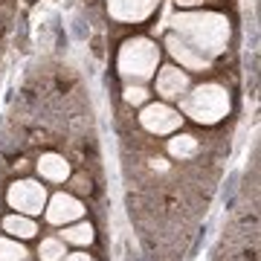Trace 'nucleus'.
I'll list each match as a JSON object with an SVG mask.
<instances>
[{
	"mask_svg": "<svg viewBox=\"0 0 261 261\" xmlns=\"http://www.w3.org/2000/svg\"><path fill=\"white\" fill-rule=\"evenodd\" d=\"M174 35L212 61V56H221L226 49L229 20L218 12H183L174 18Z\"/></svg>",
	"mask_w": 261,
	"mask_h": 261,
	"instance_id": "1",
	"label": "nucleus"
},
{
	"mask_svg": "<svg viewBox=\"0 0 261 261\" xmlns=\"http://www.w3.org/2000/svg\"><path fill=\"white\" fill-rule=\"evenodd\" d=\"M183 113L197 125H218L229 113V90L221 84H200L192 93H183Z\"/></svg>",
	"mask_w": 261,
	"mask_h": 261,
	"instance_id": "2",
	"label": "nucleus"
},
{
	"mask_svg": "<svg viewBox=\"0 0 261 261\" xmlns=\"http://www.w3.org/2000/svg\"><path fill=\"white\" fill-rule=\"evenodd\" d=\"M160 64V47L151 38H130L119 47V58L116 67L128 82H148L151 75L157 73Z\"/></svg>",
	"mask_w": 261,
	"mask_h": 261,
	"instance_id": "3",
	"label": "nucleus"
},
{
	"mask_svg": "<svg viewBox=\"0 0 261 261\" xmlns=\"http://www.w3.org/2000/svg\"><path fill=\"white\" fill-rule=\"evenodd\" d=\"M6 203L9 209L20 215H41L47 206V189L41 186V180H15L6 192Z\"/></svg>",
	"mask_w": 261,
	"mask_h": 261,
	"instance_id": "4",
	"label": "nucleus"
},
{
	"mask_svg": "<svg viewBox=\"0 0 261 261\" xmlns=\"http://www.w3.org/2000/svg\"><path fill=\"white\" fill-rule=\"evenodd\" d=\"M140 125L148 130V134H154V137H166V134H174V130L183 125V116H180V111H174V108L166 105V102H151V105L142 108Z\"/></svg>",
	"mask_w": 261,
	"mask_h": 261,
	"instance_id": "5",
	"label": "nucleus"
},
{
	"mask_svg": "<svg viewBox=\"0 0 261 261\" xmlns=\"http://www.w3.org/2000/svg\"><path fill=\"white\" fill-rule=\"evenodd\" d=\"M44 212H47V221L53 226H67V224H73V221H82L84 218V203L79 200V197H73V195L58 192V195H53L47 200Z\"/></svg>",
	"mask_w": 261,
	"mask_h": 261,
	"instance_id": "6",
	"label": "nucleus"
},
{
	"mask_svg": "<svg viewBox=\"0 0 261 261\" xmlns=\"http://www.w3.org/2000/svg\"><path fill=\"white\" fill-rule=\"evenodd\" d=\"M160 0H108V12L119 23H142L157 12Z\"/></svg>",
	"mask_w": 261,
	"mask_h": 261,
	"instance_id": "7",
	"label": "nucleus"
},
{
	"mask_svg": "<svg viewBox=\"0 0 261 261\" xmlns=\"http://www.w3.org/2000/svg\"><path fill=\"white\" fill-rule=\"evenodd\" d=\"M166 47H168V53H171V56L180 61V67H183V70H195V73H203V70H209V58L200 56L197 49H192L186 41H180L174 32H168Z\"/></svg>",
	"mask_w": 261,
	"mask_h": 261,
	"instance_id": "8",
	"label": "nucleus"
},
{
	"mask_svg": "<svg viewBox=\"0 0 261 261\" xmlns=\"http://www.w3.org/2000/svg\"><path fill=\"white\" fill-rule=\"evenodd\" d=\"M154 87H157V93L163 99H183V93L189 90V75L183 70H177L174 64H168L157 73Z\"/></svg>",
	"mask_w": 261,
	"mask_h": 261,
	"instance_id": "9",
	"label": "nucleus"
},
{
	"mask_svg": "<svg viewBox=\"0 0 261 261\" xmlns=\"http://www.w3.org/2000/svg\"><path fill=\"white\" fill-rule=\"evenodd\" d=\"M35 166H38L41 180H47V183H64V180H70V163L61 154H56V151L41 154Z\"/></svg>",
	"mask_w": 261,
	"mask_h": 261,
	"instance_id": "10",
	"label": "nucleus"
},
{
	"mask_svg": "<svg viewBox=\"0 0 261 261\" xmlns=\"http://www.w3.org/2000/svg\"><path fill=\"white\" fill-rule=\"evenodd\" d=\"M3 229H6L12 238H20V241L35 238V235H38V224L29 218V215H20V212L6 215V218H3Z\"/></svg>",
	"mask_w": 261,
	"mask_h": 261,
	"instance_id": "11",
	"label": "nucleus"
},
{
	"mask_svg": "<svg viewBox=\"0 0 261 261\" xmlns=\"http://www.w3.org/2000/svg\"><path fill=\"white\" fill-rule=\"evenodd\" d=\"M166 148L174 160H192L197 151H200V140L192 137V134H174V137L166 142Z\"/></svg>",
	"mask_w": 261,
	"mask_h": 261,
	"instance_id": "12",
	"label": "nucleus"
},
{
	"mask_svg": "<svg viewBox=\"0 0 261 261\" xmlns=\"http://www.w3.org/2000/svg\"><path fill=\"white\" fill-rule=\"evenodd\" d=\"M61 241L75 244V247H87V244H93V226L87 224V221H73V224L64 226Z\"/></svg>",
	"mask_w": 261,
	"mask_h": 261,
	"instance_id": "13",
	"label": "nucleus"
},
{
	"mask_svg": "<svg viewBox=\"0 0 261 261\" xmlns=\"http://www.w3.org/2000/svg\"><path fill=\"white\" fill-rule=\"evenodd\" d=\"M64 241L61 238H44L38 244V258L41 261H61L64 258Z\"/></svg>",
	"mask_w": 261,
	"mask_h": 261,
	"instance_id": "14",
	"label": "nucleus"
},
{
	"mask_svg": "<svg viewBox=\"0 0 261 261\" xmlns=\"http://www.w3.org/2000/svg\"><path fill=\"white\" fill-rule=\"evenodd\" d=\"M27 258V250L23 244L12 241V238H3L0 235V261H23Z\"/></svg>",
	"mask_w": 261,
	"mask_h": 261,
	"instance_id": "15",
	"label": "nucleus"
},
{
	"mask_svg": "<svg viewBox=\"0 0 261 261\" xmlns=\"http://www.w3.org/2000/svg\"><path fill=\"white\" fill-rule=\"evenodd\" d=\"M125 102H128V105L148 102V90H145L142 84H128V87H125Z\"/></svg>",
	"mask_w": 261,
	"mask_h": 261,
	"instance_id": "16",
	"label": "nucleus"
},
{
	"mask_svg": "<svg viewBox=\"0 0 261 261\" xmlns=\"http://www.w3.org/2000/svg\"><path fill=\"white\" fill-rule=\"evenodd\" d=\"M61 261H93L87 252H64V258Z\"/></svg>",
	"mask_w": 261,
	"mask_h": 261,
	"instance_id": "17",
	"label": "nucleus"
},
{
	"mask_svg": "<svg viewBox=\"0 0 261 261\" xmlns=\"http://www.w3.org/2000/svg\"><path fill=\"white\" fill-rule=\"evenodd\" d=\"M197 3H209V0H177V6H197Z\"/></svg>",
	"mask_w": 261,
	"mask_h": 261,
	"instance_id": "18",
	"label": "nucleus"
}]
</instances>
